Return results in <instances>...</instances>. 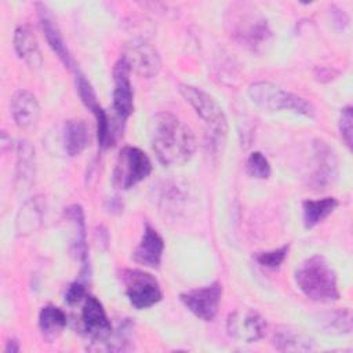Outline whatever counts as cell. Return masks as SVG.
Instances as JSON below:
<instances>
[{"instance_id":"1","label":"cell","mask_w":353,"mask_h":353,"mask_svg":"<svg viewBox=\"0 0 353 353\" xmlns=\"http://www.w3.org/2000/svg\"><path fill=\"white\" fill-rule=\"evenodd\" d=\"M150 141L157 159L164 165L185 164L196 150L192 130L168 112H160L150 120Z\"/></svg>"},{"instance_id":"2","label":"cell","mask_w":353,"mask_h":353,"mask_svg":"<svg viewBox=\"0 0 353 353\" xmlns=\"http://www.w3.org/2000/svg\"><path fill=\"white\" fill-rule=\"evenodd\" d=\"M298 288L312 301L335 302L339 299L336 273L321 255L306 259L295 273Z\"/></svg>"},{"instance_id":"3","label":"cell","mask_w":353,"mask_h":353,"mask_svg":"<svg viewBox=\"0 0 353 353\" xmlns=\"http://www.w3.org/2000/svg\"><path fill=\"white\" fill-rule=\"evenodd\" d=\"M248 97L263 110H290L305 117H314V108L310 102L270 81L252 83L248 87Z\"/></svg>"},{"instance_id":"4","label":"cell","mask_w":353,"mask_h":353,"mask_svg":"<svg viewBox=\"0 0 353 353\" xmlns=\"http://www.w3.org/2000/svg\"><path fill=\"white\" fill-rule=\"evenodd\" d=\"M179 90L185 101L204 121L211 139L216 145L222 143L228 132V121L218 102L210 94L193 85H181Z\"/></svg>"},{"instance_id":"5","label":"cell","mask_w":353,"mask_h":353,"mask_svg":"<svg viewBox=\"0 0 353 353\" xmlns=\"http://www.w3.org/2000/svg\"><path fill=\"white\" fill-rule=\"evenodd\" d=\"M230 34L239 43L247 47H258L270 36L266 19L247 4H234L229 11Z\"/></svg>"},{"instance_id":"6","label":"cell","mask_w":353,"mask_h":353,"mask_svg":"<svg viewBox=\"0 0 353 353\" xmlns=\"http://www.w3.org/2000/svg\"><path fill=\"white\" fill-rule=\"evenodd\" d=\"M152 172V163L149 157L135 146H125L120 150L113 181L114 183L127 190L145 179Z\"/></svg>"},{"instance_id":"7","label":"cell","mask_w":353,"mask_h":353,"mask_svg":"<svg viewBox=\"0 0 353 353\" xmlns=\"http://www.w3.org/2000/svg\"><path fill=\"white\" fill-rule=\"evenodd\" d=\"M121 279L125 295L135 309H148L156 305L163 296L159 281L148 272L127 269L123 272Z\"/></svg>"},{"instance_id":"8","label":"cell","mask_w":353,"mask_h":353,"mask_svg":"<svg viewBox=\"0 0 353 353\" xmlns=\"http://www.w3.org/2000/svg\"><path fill=\"white\" fill-rule=\"evenodd\" d=\"M336 175H338V160L334 149L321 139L314 141L309 185L314 190L327 189L336 179Z\"/></svg>"},{"instance_id":"9","label":"cell","mask_w":353,"mask_h":353,"mask_svg":"<svg viewBox=\"0 0 353 353\" xmlns=\"http://www.w3.org/2000/svg\"><path fill=\"white\" fill-rule=\"evenodd\" d=\"M124 61L130 70H134L138 76L150 79L157 76L161 68V59L157 50L143 39H135L125 47Z\"/></svg>"},{"instance_id":"10","label":"cell","mask_w":353,"mask_h":353,"mask_svg":"<svg viewBox=\"0 0 353 353\" xmlns=\"http://www.w3.org/2000/svg\"><path fill=\"white\" fill-rule=\"evenodd\" d=\"M221 298L222 285L219 283H212L181 294L182 303L203 321H211L215 319L221 305Z\"/></svg>"},{"instance_id":"11","label":"cell","mask_w":353,"mask_h":353,"mask_svg":"<svg viewBox=\"0 0 353 353\" xmlns=\"http://www.w3.org/2000/svg\"><path fill=\"white\" fill-rule=\"evenodd\" d=\"M228 334L241 342H256L266 332L265 319L251 309L236 310L229 314L226 321Z\"/></svg>"},{"instance_id":"12","label":"cell","mask_w":353,"mask_h":353,"mask_svg":"<svg viewBox=\"0 0 353 353\" xmlns=\"http://www.w3.org/2000/svg\"><path fill=\"white\" fill-rule=\"evenodd\" d=\"M81 324L85 334L94 342H106L113 334L112 323L102 303L92 295H87L81 309Z\"/></svg>"},{"instance_id":"13","label":"cell","mask_w":353,"mask_h":353,"mask_svg":"<svg viewBox=\"0 0 353 353\" xmlns=\"http://www.w3.org/2000/svg\"><path fill=\"white\" fill-rule=\"evenodd\" d=\"M130 72L127 62L121 57L113 68V109L121 121L127 120L134 112V91Z\"/></svg>"},{"instance_id":"14","label":"cell","mask_w":353,"mask_h":353,"mask_svg":"<svg viewBox=\"0 0 353 353\" xmlns=\"http://www.w3.org/2000/svg\"><path fill=\"white\" fill-rule=\"evenodd\" d=\"M11 114L21 130L34 131L40 119V106L36 97L26 90L17 91L11 99Z\"/></svg>"},{"instance_id":"15","label":"cell","mask_w":353,"mask_h":353,"mask_svg":"<svg viewBox=\"0 0 353 353\" xmlns=\"http://www.w3.org/2000/svg\"><path fill=\"white\" fill-rule=\"evenodd\" d=\"M164 251V241L156 229L146 225L139 244L132 252V258L137 263L146 268H159Z\"/></svg>"},{"instance_id":"16","label":"cell","mask_w":353,"mask_h":353,"mask_svg":"<svg viewBox=\"0 0 353 353\" xmlns=\"http://www.w3.org/2000/svg\"><path fill=\"white\" fill-rule=\"evenodd\" d=\"M65 216L73 226V239H72V252L81 262V276H88V252H87V240H85V223L83 208L77 204H72L65 208Z\"/></svg>"},{"instance_id":"17","label":"cell","mask_w":353,"mask_h":353,"mask_svg":"<svg viewBox=\"0 0 353 353\" xmlns=\"http://www.w3.org/2000/svg\"><path fill=\"white\" fill-rule=\"evenodd\" d=\"M39 7V19H40V25L41 29L44 32V36L47 39L48 46L51 47V50L58 55V58L63 62L65 66L72 68L73 66V59L72 55L65 44V40L62 37V33L52 17V14L50 12V10L44 6V4H37Z\"/></svg>"},{"instance_id":"18","label":"cell","mask_w":353,"mask_h":353,"mask_svg":"<svg viewBox=\"0 0 353 353\" xmlns=\"http://www.w3.org/2000/svg\"><path fill=\"white\" fill-rule=\"evenodd\" d=\"M14 48L18 57L32 69L41 66V52L39 43L32 29L26 25H21L14 32Z\"/></svg>"},{"instance_id":"19","label":"cell","mask_w":353,"mask_h":353,"mask_svg":"<svg viewBox=\"0 0 353 353\" xmlns=\"http://www.w3.org/2000/svg\"><path fill=\"white\" fill-rule=\"evenodd\" d=\"M273 346L281 352H307L313 350L314 343L312 338L290 325H281L274 330L272 338Z\"/></svg>"},{"instance_id":"20","label":"cell","mask_w":353,"mask_h":353,"mask_svg":"<svg viewBox=\"0 0 353 353\" xmlns=\"http://www.w3.org/2000/svg\"><path fill=\"white\" fill-rule=\"evenodd\" d=\"M43 216H44V201L40 196L32 197L30 200H28L21 210L18 211L17 215V221H15V229L18 236H28L34 233L41 222H43Z\"/></svg>"},{"instance_id":"21","label":"cell","mask_w":353,"mask_h":353,"mask_svg":"<svg viewBox=\"0 0 353 353\" xmlns=\"http://www.w3.org/2000/svg\"><path fill=\"white\" fill-rule=\"evenodd\" d=\"M90 135L85 121L72 119L63 125V146L69 156L80 154L88 145Z\"/></svg>"},{"instance_id":"22","label":"cell","mask_w":353,"mask_h":353,"mask_svg":"<svg viewBox=\"0 0 353 353\" xmlns=\"http://www.w3.org/2000/svg\"><path fill=\"white\" fill-rule=\"evenodd\" d=\"M336 205L338 201L334 197H324L320 200H305L302 203L305 228L310 229L320 223L336 208Z\"/></svg>"},{"instance_id":"23","label":"cell","mask_w":353,"mask_h":353,"mask_svg":"<svg viewBox=\"0 0 353 353\" xmlns=\"http://www.w3.org/2000/svg\"><path fill=\"white\" fill-rule=\"evenodd\" d=\"M68 319L65 312L54 305L44 306L39 313V327L44 336L57 338L66 327Z\"/></svg>"},{"instance_id":"24","label":"cell","mask_w":353,"mask_h":353,"mask_svg":"<svg viewBox=\"0 0 353 353\" xmlns=\"http://www.w3.org/2000/svg\"><path fill=\"white\" fill-rule=\"evenodd\" d=\"M17 153V182L25 188L34 178V149L28 141H21Z\"/></svg>"},{"instance_id":"25","label":"cell","mask_w":353,"mask_h":353,"mask_svg":"<svg viewBox=\"0 0 353 353\" xmlns=\"http://www.w3.org/2000/svg\"><path fill=\"white\" fill-rule=\"evenodd\" d=\"M320 324L327 332L349 334L352 331V314L349 309L334 310L320 316Z\"/></svg>"},{"instance_id":"26","label":"cell","mask_w":353,"mask_h":353,"mask_svg":"<svg viewBox=\"0 0 353 353\" xmlns=\"http://www.w3.org/2000/svg\"><path fill=\"white\" fill-rule=\"evenodd\" d=\"M97 120V139L102 149H108L114 142V135L112 132V125L106 112L99 106L95 112H92Z\"/></svg>"},{"instance_id":"27","label":"cell","mask_w":353,"mask_h":353,"mask_svg":"<svg viewBox=\"0 0 353 353\" xmlns=\"http://www.w3.org/2000/svg\"><path fill=\"white\" fill-rule=\"evenodd\" d=\"M247 171L251 176L258 179H266L272 174L268 159L261 152H252L247 159Z\"/></svg>"},{"instance_id":"28","label":"cell","mask_w":353,"mask_h":353,"mask_svg":"<svg viewBox=\"0 0 353 353\" xmlns=\"http://www.w3.org/2000/svg\"><path fill=\"white\" fill-rule=\"evenodd\" d=\"M76 90H77L79 97L83 101V103L91 112H95L101 106L98 103V99H97V95L94 92L92 85L90 84V81L80 72H76Z\"/></svg>"},{"instance_id":"29","label":"cell","mask_w":353,"mask_h":353,"mask_svg":"<svg viewBox=\"0 0 353 353\" xmlns=\"http://www.w3.org/2000/svg\"><path fill=\"white\" fill-rule=\"evenodd\" d=\"M288 252V247H280L277 250H272V251H263V252H258L255 255V261L268 269H277L280 268V265L284 262L285 256Z\"/></svg>"},{"instance_id":"30","label":"cell","mask_w":353,"mask_h":353,"mask_svg":"<svg viewBox=\"0 0 353 353\" xmlns=\"http://www.w3.org/2000/svg\"><path fill=\"white\" fill-rule=\"evenodd\" d=\"M339 132L347 148H352L353 139V112L352 106H346L341 110L339 116Z\"/></svg>"},{"instance_id":"31","label":"cell","mask_w":353,"mask_h":353,"mask_svg":"<svg viewBox=\"0 0 353 353\" xmlns=\"http://www.w3.org/2000/svg\"><path fill=\"white\" fill-rule=\"evenodd\" d=\"M87 298V279H80L72 283L65 294V301L69 305H76Z\"/></svg>"},{"instance_id":"32","label":"cell","mask_w":353,"mask_h":353,"mask_svg":"<svg viewBox=\"0 0 353 353\" xmlns=\"http://www.w3.org/2000/svg\"><path fill=\"white\" fill-rule=\"evenodd\" d=\"M19 350V345H18V342L15 341V339H10L8 342H7V346H6V349H4V352L6 353H15V352H18Z\"/></svg>"}]
</instances>
